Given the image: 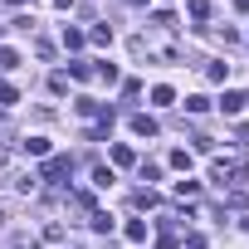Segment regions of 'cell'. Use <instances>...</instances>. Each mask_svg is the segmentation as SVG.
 <instances>
[{
	"mask_svg": "<svg viewBox=\"0 0 249 249\" xmlns=\"http://www.w3.org/2000/svg\"><path fill=\"white\" fill-rule=\"evenodd\" d=\"M69 171H73V161H69V157H49V161H44V171H39V181H64Z\"/></svg>",
	"mask_w": 249,
	"mask_h": 249,
	"instance_id": "6da1fadb",
	"label": "cell"
},
{
	"mask_svg": "<svg viewBox=\"0 0 249 249\" xmlns=\"http://www.w3.org/2000/svg\"><path fill=\"white\" fill-rule=\"evenodd\" d=\"M132 132H137V137H157V117L137 112V117H132Z\"/></svg>",
	"mask_w": 249,
	"mask_h": 249,
	"instance_id": "7a4b0ae2",
	"label": "cell"
},
{
	"mask_svg": "<svg viewBox=\"0 0 249 249\" xmlns=\"http://www.w3.org/2000/svg\"><path fill=\"white\" fill-rule=\"evenodd\" d=\"M73 107H78V117H98V112H107V103H93V98H78Z\"/></svg>",
	"mask_w": 249,
	"mask_h": 249,
	"instance_id": "3957f363",
	"label": "cell"
},
{
	"mask_svg": "<svg viewBox=\"0 0 249 249\" xmlns=\"http://www.w3.org/2000/svg\"><path fill=\"white\" fill-rule=\"evenodd\" d=\"M244 103H249V98H244V93H225V98H220V107H225V112H239V107H244Z\"/></svg>",
	"mask_w": 249,
	"mask_h": 249,
	"instance_id": "277c9868",
	"label": "cell"
},
{
	"mask_svg": "<svg viewBox=\"0 0 249 249\" xmlns=\"http://www.w3.org/2000/svg\"><path fill=\"white\" fill-rule=\"evenodd\" d=\"M25 152H30V157H49V142H44V137H25Z\"/></svg>",
	"mask_w": 249,
	"mask_h": 249,
	"instance_id": "5b68a950",
	"label": "cell"
},
{
	"mask_svg": "<svg viewBox=\"0 0 249 249\" xmlns=\"http://www.w3.org/2000/svg\"><path fill=\"white\" fill-rule=\"evenodd\" d=\"M230 176H234V166H230V161H215V166H210V181H220V186H225Z\"/></svg>",
	"mask_w": 249,
	"mask_h": 249,
	"instance_id": "8992f818",
	"label": "cell"
},
{
	"mask_svg": "<svg viewBox=\"0 0 249 249\" xmlns=\"http://www.w3.org/2000/svg\"><path fill=\"white\" fill-rule=\"evenodd\" d=\"M225 73H230V64H205V78L210 83H225Z\"/></svg>",
	"mask_w": 249,
	"mask_h": 249,
	"instance_id": "52a82bcc",
	"label": "cell"
},
{
	"mask_svg": "<svg viewBox=\"0 0 249 249\" xmlns=\"http://www.w3.org/2000/svg\"><path fill=\"white\" fill-rule=\"evenodd\" d=\"M171 166H176V171H191V152L176 147V152H171Z\"/></svg>",
	"mask_w": 249,
	"mask_h": 249,
	"instance_id": "ba28073f",
	"label": "cell"
},
{
	"mask_svg": "<svg viewBox=\"0 0 249 249\" xmlns=\"http://www.w3.org/2000/svg\"><path fill=\"white\" fill-rule=\"evenodd\" d=\"M88 220H93V230H98V234H107V230H112V215H103V210H93Z\"/></svg>",
	"mask_w": 249,
	"mask_h": 249,
	"instance_id": "9c48e42d",
	"label": "cell"
},
{
	"mask_svg": "<svg viewBox=\"0 0 249 249\" xmlns=\"http://www.w3.org/2000/svg\"><path fill=\"white\" fill-rule=\"evenodd\" d=\"M15 64H20V54H15V49H0V73H10Z\"/></svg>",
	"mask_w": 249,
	"mask_h": 249,
	"instance_id": "30bf717a",
	"label": "cell"
},
{
	"mask_svg": "<svg viewBox=\"0 0 249 249\" xmlns=\"http://www.w3.org/2000/svg\"><path fill=\"white\" fill-rule=\"evenodd\" d=\"M112 161H117V166H132L137 157H132V147H112Z\"/></svg>",
	"mask_w": 249,
	"mask_h": 249,
	"instance_id": "8fae6325",
	"label": "cell"
},
{
	"mask_svg": "<svg viewBox=\"0 0 249 249\" xmlns=\"http://www.w3.org/2000/svg\"><path fill=\"white\" fill-rule=\"evenodd\" d=\"M93 44H112V25H93Z\"/></svg>",
	"mask_w": 249,
	"mask_h": 249,
	"instance_id": "7c38bea8",
	"label": "cell"
},
{
	"mask_svg": "<svg viewBox=\"0 0 249 249\" xmlns=\"http://www.w3.org/2000/svg\"><path fill=\"white\" fill-rule=\"evenodd\" d=\"M171 98H176V93H171V88H166V83H157V88H152V103H161V107H166V103H171Z\"/></svg>",
	"mask_w": 249,
	"mask_h": 249,
	"instance_id": "4fadbf2b",
	"label": "cell"
},
{
	"mask_svg": "<svg viewBox=\"0 0 249 249\" xmlns=\"http://www.w3.org/2000/svg\"><path fill=\"white\" fill-rule=\"evenodd\" d=\"M127 239H132V244H142V239H147V225H142V220H132V225H127Z\"/></svg>",
	"mask_w": 249,
	"mask_h": 249,
	"instance_id": "5bb4252c",
	"label": "cell"
},
{
	"mask_svg": "<svg viewBox=\"0 0 249 249\" xmlns=\"http://www.w3.org/2000/svg\"><path fill=\"white\" fill-rule=\"evenodd\" d=\"M15 98H20V93H15L10 83H0V107H15Z\"/></svg>",
	"mask_w": 249,
	"mask_h": 249,
	"instance_id": "9a60e30c",
	"label": "cell"
},
{
	"mask_svg": "<svg viewBox=\"0 0 249 249\" xmlns=\"http://www.w3.org/2000/svg\"><path fill=\"white\" fill-rule=\"evenodd\" d=\"M186 10H191L196 20H205V15H210V0H191V5H186Z\"/></svg>",
	"mask_w": 249,
	"mask_h": 249,
	"instance_id": "2e32d148",
	"label": "cell"
},
{
	"mask_svg": "<svg viewBox=\"0 0 249 249\" xmlns=\"http://www.w3.org/2000/svg\"><path fill=\"white\" fill-rule=\"evenodd\" d=\"M64 49H83V35L78 30H64Z\"/></svg>",
	"mask_w": 249,
	"mask_h": 249,
	"instance_id": "e0dca14e",
	"label": "cell"
},
{
	"mask_svg": "<svg viewBox=\"0 0 249 249\" xmlns=\"http://www.w3.org/2000/svg\"><path fill=\"white\" fill-rule=\"evenodd\" d=\"M205 107H210V98H200V93H196V98H186V112H205Z\"/></svg>",
	"mask_w": 249,
	"mask_h": 249,
	"instance_id": "ac0fdd59",
	"label": "cell"
},
{
	"mask_svg": "<svg viewBox=\"0 0 249 249\" xmlns=\"http://www.w3.org/2000/svg\"><path fill=\"white\" fill-rule=\"evenodd\" d=\"M196 191H200V186H196L191 176H186V181H176V196H181V200H186V196H196Z\"/></svg>",
	"mask_w": 249,
	"mask_h": 249,
	"instance_id": "d6986e66",
	"label": "cell"
},
{
	"mask_svg": "<svg viewBox=\"0 0 249 249\" xmlns=\"http://www.w3.org/2000/svg\"><path fill=\"white\" fill-rule=\"evenodd\" d=\"M234 10H244V15H249V0H234Z\"/></svg>",
	"mask_w": 249,
	"mask_h": 249,
	"instance_id": "ffe728a7",
	"label": "cell"
},
{
	"mask_svg": "<svg viewBox=\"0 0 249 249\" xmlns=\"http://www.w3.org/2000/svg\"><path fill=\"white\" fill-rule=\"evenodd\" d=\"M127 5H147V0H127Z\"/></svg>",
	"mask_w": 249,
	"mask_h": 249,
	"instance_id": "44dd1931",
	"label": "cell"
},
{
	"mask_svg": "<svg viewBox=\"0 0 249 249\" xmlns=\"http://www.w3.org/2000/svg\"><path fill=\"white\" fill-rule=\"evenodd\" d=\"M0 166H5V152H0Z\"/></svg>",
	"mask_w": 249,
	"mask_h": 249,
	"instance_id": "7402d4cb",
	"label": "cell"
}]
</instances>
